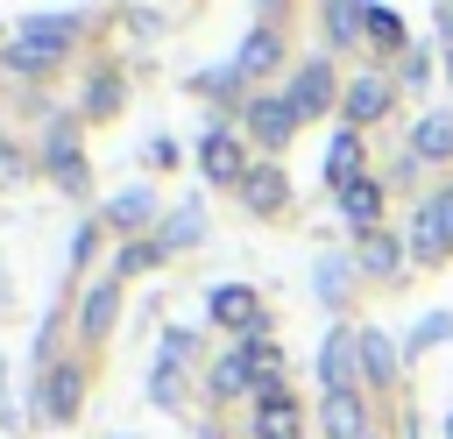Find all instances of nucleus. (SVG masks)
I'll return each mask as SVG.
<instances>
[{"label": "nucleus", "mask_w": 453, "mask_h": 439, "mask_svg": "<svg viewBox=\"0 0 453 439\" xmlns=\"http://www.w3.org/2000/svg\"><path fill=\"white\" fill-rule=\"evenodd\" d=\"M198 234H205V220H198V212H177V220L163 227V248H184V241H198Z\"/></svg>", "instance_id": "4be33fe9"}, {"label": "nucleus", "mask_w": 453, "mask_h": 439, "mask_svg": "<svg viewBox=\"0 0 453 439\" xmlns=\"http://www.w3.org/2000/svg\"><path fill=\"white\" fill-rule=\"evenodd\" d=\"M71 28H78V14H35V21L21 28V42L7 50V64H14V71H42V64L71 42Z\"/></svg>", "instance_id": "f257e3e1"}, {"label": "nucleus", "mask_w": 453, "mask_h": 439, "mask_svg": "<svg viewBox=\"0 0 453 439\" xmlns=\"http://www.w3.org/2000/svg\"><path fill=\"white\" fill-rule=\"evenodd\" d=\"M241 191H248V205H255V212H276V205L290 198V184H283L276 170H248V177H241Z\"/></svg>", "instance_id": "ddd939ff"}, {"label": "nucleus", "mask_w": 453, "mask_h": 439, "mask_svg": "<svg viewBox=\"0 0 453 439\" xmlns=\"http://www.w3.org/2000/svg\"><path fill=\"white\" fill-rule=\"evenodd\" d=\"M361 375H368V382H389V375H396V347H389L382 333H361Z\"/></svg>", "instance_id": "dca6fc26"}, {"label": "nucleus", "mask_w": 453, "mask_h": 439, "mask_svg": "<svg viewBox=\"0 0 453 439\" xmlns=\"http://www.w3.org/2000/svg\"><path fill=\"white\" fill-rule=\"evenodd\" d=\"M248 127H255V142H262V149H283V142H290V127H297V106H290V99H276V92H255V99H248Z\"/></svg>", "instance_id": "7ed1b4c3"}, {"label": "nucleus", "mask_w": 453, "mask_h": 439, "mask_svg": "<svg viewBox=\"0 0 453 439\" xmlns=\"http://www.w3.org/2000/svg\"><path fill=\"white\" fill-rule=\"evenodd\" d=\"M248 375H255V368H248V354H226V361L212 368V397H241V389H248Z\"/></svg>", "instance_id": "aec40b11"}, {"label": "nucleus", "mask_w": 453, "mask_h": 439, "mask_svg": "<svg viewBox=\"0 0 453 439\" xmlns=\"http://www.w3.org/2000/svg\"><path fill=\"white\" fill-rule=\"evenodd\" d=\"M361 262H368V269H396V248H389L382 234H368V241H361Z\"/></svg>", "instance_id": "393cba45"}, {"label": "nucleus", "mask_w": 453, "mask_h": 439, "mask_svg": "<svg viewBox=\"0 0 453 439\" xmlns=\"http://www.w3.org/2000/svg\"><path fill=\"white\" fill-rule=\"evenodd\" d=\"M42 411H50V418H71V411H78V368H50V382H42Z\"/></svg>", "instance_id": "2eb2a0df"}, {"label": "nucleus", "mask_w": 453, "mask_h": 439, "mask_svg": "<svg viewBox=\"0 0 453 439\" xmlns=\"http://www.w3.org/2000/svg\"><path fill=\"white\" fill-rule=\"evenodd\" d=\"M375 113H389V78L361 71V78L347 85V120H375Z\"/></svg>", "instance_id": "1a4fd4ad"}, {"label": "nucleus", "mask_w": 453, "mask_h": 439, "mask_svg": "<svg viewBox=\"0 0 453 439\" xmlns=\"http://www.w3.org/2000/svg\"><path fill=\"white\" fill-rule=\"evenodd\" d=\"M340 212L354 220V227H375V212H382V184L368 177V184H347L340 191Z\"/></svg>", "instance_id": "4468645a"}, {"label": "nucleus", "mask_w": 453, "mask_h": 439, "mask_svg": "<svg viewBox=\"0 0 453 439\" xmlns=\"http://www.w3.org/2000/svg\"><path fill=\"white\" fill-rule=\"evenodd\" d=\"M7 170H14V156H7V149H0V177H7Z\"/></svg>", "instance_id": "cd10ccee"}, {"label": "nucleus", "mask_w": 453, "mask_h": 439, "mask_svg": "<svg viewBox=\"0 0 453 439\" xmlns=\"http://www.w3.org/2000/svg\"><path fill=\"white\" fill-rule=\"evenodd\" d=\"M361 28H368L375 42H403V35H396V14H389V7H361Z\"/></svg>", "instance_id": "412c9836"}, {"label": "nucleus", "mask_w": 453, "mask_h": 439, "mask_svg": "<svg viewBox=\"0 0 453 439\" xmlns=\"http://www.w3.org/2000/svg\"><path fill=\"white\" fill-rule=\"evenodd\" d=\"M446 248H453V191L425 198V205H418V227H411V255H418V262H439Z\"/></svg>", "instance_id": "f03ea898"}, {"label": "nucleus", "mask_w": 453, "mask_h": 439, "mask_svg": "<svg viewBox=\"0 0 453 439\" xmlns=\"http://www.w3.org/2000/svg\"><path fill=\"white\" fill-rule=\"evenodd\" d=\"M269 64H276V35H269V28H255V35L241 42V57H234V71H241V78H255V71H269Z\"/></svg>", "instance_id": "f3484780"}, {"label": "nucleus", "mask_w": 453, "mask_h": 439, "mask_svg": "<svg viewBox=\"0 0 453 439\" xmlns=\"http://www.w3.org/2000/svg\"><path fill=\"white\" fill-rule=\"evenodd\" d=\"M319 425H326V439H361V432H368V411H361L354 389H333L326 411H319Z\"/></svg>", "instance_id": "0eeeda50"}, {"label": "nucleus", "mask_w": 453, "mask_h": 439, "mask_svg": "<svg viewBox=\"0 0 453 439\" xmlns=\"http://www.w3.org/2000/svg\"><path fill=\"white\" fill-rule=\"evenodd\" d=\"M149 262H156V248H149V241H134V248H120V262H113V269H120V276H134V269H149Z\"/></svg>", "instance_id": "a878e982"}, {"label": "nucleus", "mask_w": 453, "mask_h": 439, "mask_svg": "<svg viewBox=\"0 0 453 439\" xmlns=\"http://www.w3.org/2000/svg\"><path fill=\"white\" fill-rule=\"evenodd\" d=\"M446 432H453V425H446Z\"/></svg>", "instance_id": "c756f323"}, {"label": "nucleus", "mask_w": 453, "mask_h": 439, "mask_svg": "<svg viewBox=\"0 0 453 439\" xmlns=\"http://www.w3.org/2000/svg\"><path fill=\"white\" fill-rule=\"evenodd\" d=\"M149 212H156V198L134 184V191H120L113 198V227H149Z\"/></svg>", "instance_id": "6ab92c4d"}, {"label": "nucleus", "mask_w": 453, "mask_h": 439, "mask_svg": "<svg viewBox=\"0 0 453 439\" xmlns=\"http://www.w3.org/2000/svg\"><path fill=\"white\" fill-rule=\"evenodd\" d=\"M326 99H333V71H326V64L311 57V64H304V71L290 78V106H297V120H304V113H319Z\"/></svg>", "instance_id": "6e6552de"}, {"label": "nucleus", "mask_w": 453, "mask_h": 439, "mask_svg": "<svg viewBox=\"0 0 453 439\" xmlns=\"http://www.w3.org/2000/svg\"><path fill=\"white\" fill-rule=\"evenodd\" d=\"M411 149H418V156H432V163H439V156H453V113H425V120H418V135H411Z\"/></svg>", "instance_id": "9b49d317"}, {"label": "nucleus", "mask_w": 453, "mask_h": 439, "mask_svg": "<svg viewBox=\"0 0 453 439\" xmlns=\"http://www.w3.org/2000/svg\"><path fill=\"white\" fill-rule=\"evenodd\" d=\"M446 333H453V319H446V312H432V319H418V333H411V347L425 354V347H439Z\"/></svg>", "instance_id": "5701e85b"}, {"label": "nucleus", "mask_w": 453, "mask_h": 439, "mask_svg": "<svg viewBox=\"0 0 453 439\" xmlns=\"http://www.w3.org/2000/svg\"><path fill=\"white\" fill-rule=\"evenodd\" d=\"M113 312H120V290H113V283H99V290H92V297H85V319H78V326H85V333H92V340H99V333H106V326H113Z\"/></svg>", "instance_id": "a211bd4d"}, {"label": "nucleus", "mask_w": 453, "mask_h": 439, "mask_svg": "<svg viewBox=\"0 0 453 439\" xmlns=\"http://www.w3.org/2000/svg\"><path fill=\"white\" fill-rule=\"evenodd\" d=\"M212 319H219V326H234V333H255V326H262L255 290H248V283H219V290H212Z\"/></svg>", "instance_id": "423d86ee"}, {"label": "nucleus", "mask_w": 453, "mask_h": 439, "mask_svg": "<svg viewBox=\"0 0 453 439\" xmlns=\"http://www.w3.org/2000/svg\"><path fill=\"white\" fill-rule=\"evenodd\" d=\"M0 411H7V382H0Z\"/></svg>", "instance_id": "c85d7f7f"}, {"label": "nucleus", "mask_w": 453, "mask_h": 439, "mask_svg": "<svg viewBox=\"0 0 453 439\" xmlns=\"http://www.w3.org/2000/svg\"><path fill=\"white\" fill-rule=\"evenodd\" d=\"M354 368H361V333L333 326L326 333V354H319V375H326V397L333 389H354Z\"/></svg>", "instance_id": "20e7f679"}, {"label": "nucleus", "mask_w": 453, "mask_h": 439, "mask_svg": "<svg viewBox=\"0 0 453 439\" xmlns=\"http://www.w3.org/2000/svg\"><path fill=\"white\" fill-rule=\"evenodd\" d=\"M113 99H120V85H113V78H99V85H92V113H106Z\"/></svg>", "instance_id": "bb28decb"}, {"label": "nucleus", "mask_w": 453, "mask_h": 439, "mask_svg": "<svg viewBox=\"0 0 453 439\" xmlns=\"http://www.w3.org/2000/svg\"><path fill=\"white\" fill-rule=\"evenodd\" d=\"M255 432L262 439H297V404L283 389H262V411H255Z\"/></svg>", "instance_id": "9d476101"}, {"label": "nucleus", "mask_w": 453, "mask_h": 439, "mask_svg": "<svg viewBox=\"0 0 453 439\" xmlns=\"http://www.w3.org/2000/svg\"><path fill=\"white\" fill-rule=\"evenodd\" d=\"M198 163H205V177H212V184H241V177H248V163H241V142H234V135H205V142H198Z\"/></svg>", "instance_id": "39448f33"}, {"label": "nucleus", "mask_w": 453, "mask_h": 439, "mask_svg": "<svg viewBox=\"0 0 453 439\" xmlns=\"http://www.w3.org/2000/svg\"><path fill=\"white\" fill-rule=\"evenodd\" d=\"M326 177H333L340 191H347V184H361V142H354V127L333 142V156H326Z\"/></svg>", "instance_id": "f8f14e48"}, {"label": "nucleus", "mask_w": 453, "mask_h": 439, "mask_svg": "<svg viewBox=\"0 0 453 439\" xmlns=\"http://www.w3.org/2000/svg\"><path fill=\"white\" fill-rule=\"evenodd\" d=\"M326 28H333V42H354V28H361V7H326Z\"/></svg>", "instance_id": "b1692460"}]
</instances>
